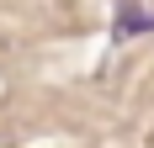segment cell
Returning a JSON list of instances; mask_svg holds the SVG:
<instances>
[{
	"label": "cell",
	"instance_id": "cell-1",
	"mask_svg": "<svg viewBox=\"0 0 154 148\" xmlns=\"http://www.w3.org/2000/svg\"><path fill=\"white\" fill-rule=\"evenodd\" d=\"M133 32H154V11H138L133 0H122V11H117V43H128Z\"/></svg>",
	"mask_w": 154,
	"mask_h": 148
}]
</instances>
